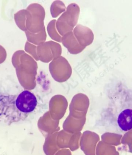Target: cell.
Returning a JSON list of instances; mask_svg holds the SVG:
<instances>
[{"instance_id":"cell-1","label":"cell","mask_w":132,"mask_h":155,"mask_svg":"<svg viewBox=\"0 0 132 155\" xmlns=\"http://www.w3.org/2000/svg\"><path fill=\"white\" fill-rule=\"evenodd\" d=\"M16 103L20 113L27 114L34 111L38 102L33 94L28 91H24L16 96Z\"/></svg>"}]
</instances>
